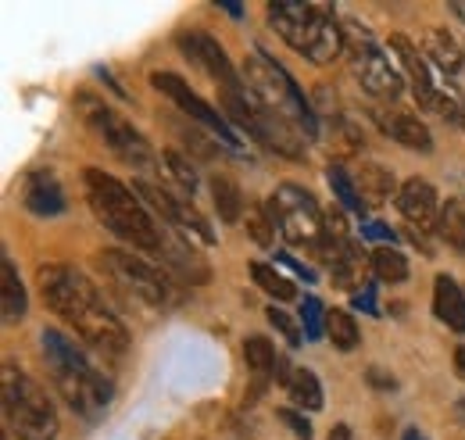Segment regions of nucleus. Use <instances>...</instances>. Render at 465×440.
<instances>
[{
	"mask_svg": "<svg viewBox=\"0 0 465 440\" xmlns=\"http://www.w3.org/2000/svg\"><path fill=\"white\" fill-rule=\"evenodd\" d=\"M301 323H304V340H322V333H326V312H322V301L319 297H304Z\"/></svg>",
	"mask_w": 465,
	"mask_h": 440,
	"instance_id": "nucleus-33",
	"label": "nucleus"
},
{
	"mask_svg": "<svg viewBox=\"0 0 465 440\" xmlns=\"http://www.w3.org/2000/svg\"><path fill=\"white\" fill-rule=\"evenodd\" d=\"M433 308L437 319L455 333H465V294L451 275H437L433 279Z\"/></svg>",
	"mask_w": 465,
	"mask_h": 440,
	"instance_id": "nucleus-18",
	"label": "nucleus"
},
{
	"mask_svg": "<svg viewBox=\"0 0 465 440\" xmlns=\"http://www.w3.org/2000/svg\"><path fill=\"white\" fill-rule=\"evenodd\" d=\"M158 255H165L175 269L186 275V279H193V283H208V275H212L193 247H186L183 240H165V233H162V251Z\"/></svg>",
	"mask_w": 465,
	"mask_h": 440,
	"instance_id": "nucleus-23",
	"label": "nucleus"
},
{
	"mask_svg": "<svg viewBox=\"0 0 465 440\" xmlns=\"http://www.w3.org/2000/svg\"><path fill=\"white\" fill-rule=\"evenodd\" d=\"M369 269H372V275H376L380 283H405L408 279L405 255L394 251V247H376V251L369 255Z\"/></svg>",
	"mask_w": 465,
	"mask_h": 440,
	"instance_id": "nucleus-28",
	"label": "nucleus"
},
{
	"mask_svg": "<svg viewBox=\"0 0 465 440\" xmlns=\"http://www.w3.org/2000/svg\"><path fill=\"white\" fill-rule=\"evenodd\" d=\"M365 376H369V384H372V386H387V390H391V386H394V376H383V373H380V369H376V365H372V369H369V373H365Z\"/></svg>",
	"mask_w": 465,
	"mask_h": 440,
	"instance_id": "nucleus-40",
	"label": "nucleus"
},
{
	"mask_svg": "<svg viewBox=\"0 0 465 440\" xmlns=\"http://www.w3.org/2000/svg\"><path fill=\"white\" fill-rule=\"evenodd\" d=\"M151 83H154V90H162L165 97H173L175 105L186 111L190 118H197L204 129H212V133H215V140H223V144L232 147V151L240 147V136L232 133V125L226 122V115H219V108H212L204 97H197L183 75H175V72H154V75H151Z\"/></svg>",
	"mask_w": 465,
	"mask_h": 440,
	"instance_id": "nucleus-13",
	"label": "nucleus"
},
{
	"mask_svg": "<svg viewBox=\"0 0 465 440\" xmlns=\"http://www.w3.org/2000/svg\"><path fill=\"white\" fill-rule=\"evenodd\" d=\"M354 308H361V312H369V315H380V308H376V294H372V286H365L358 297H354Z\"/></svg>",
	"mask_w": 465,
	"mask_h": 440,
	"instance_id": "nucleus-39",
	"label": "nucleus"
},
{
	"mask_svg": "<svg viewBox=\"0 0 465 440\" xmlns=\"http://www.w3.org/2000/svg\"><path fill=\"white\" fill-rule=\"evenodd\" d=\"M326 336L341 351H354L358 347V326H354V319H351L344 308H330L326 312Z\"/></svg>",
	"mask_w": 465,
	"mask_h": 440,
	"instance_id": "nucleus-30",
	"label": "nucleus"
},
{
	"mask_svg": "<svg viewBox=\"0 0 465 440\" xmlns=\"http://www.w3.org/2000/svg\"><path fill=\"white\" fill-rule=\"evenodd\" d=\"M86 201L94 208V215L104 222L115 236L125 244L140 247V251H162V229L140 205V197L118 183L115 175L101 172V168H86Z\"/></svg>",
	"mask_w": 465,
	"mask_h": 440,
	"instance_id": "nucleus-3",
	"label": "nucleus"
},
{
	"mask_svg": "<svg viewBox=\"0 0 465 440\" xmlns=\"http://www.w3.org/2000/svg\"><path fill=\"white\" fill-rule=\"evenodd\" d=\"M243 358H247V369L254 376V397L258 390H265L269 380H276V347L269 344V336H247L243 340Z\"/></svg>",
	"mask_w": 465,
	"mask_h": 440,
	"instance_id": "nucleus-20",
	"label": "nucleus"
},
{
	"mask_svg": "<svg viewBox=\"0 0 465 440\" xmlns=\"http://www.w3.org/2000/svg\"><path fill=\"white\" fill-rule=\"evenodd\" d=\"M354 186L365 205H383L391 194H401L394 183V172L387 165H376V162H361L354 168Z\"/></svg>",
	"mask_w": 465,
	"mask_h": 440,
	"instance_id": "nucleus-19",
	"label": "nucleus"
},
{
	"mask_svg": "<svg viewBox=\"0 0 465 440\" xmlns=\"http://www.w3.org/2000/svg\"><path fill=\"white\" fill-rule=\"evenodd\" d=\"M25 286H22V279H18V269H15V262L4 255L0 258V315H4V323H18L22 315H25Z\"/></svg>",
	"mask_w": 465,
	"mask_h": 440,
	"instance_id": "nucleus-21",
	"label": "nucleus"
},
{
	"mask_svg": "<svg viewBox=\"0 0 465 440\" xmlns=\"http://www.w3.org/2000/svg\"><path fill=\"white\" fill-rule=\"evenodd\" d=\"M219 7H223L226 15H232V18H243V7H240V4H232V0H223Z\"/></svg>",
	"mask_w": 465,
	"mask_h": 440,
	"instance_id": "nucleus-42",
	"label": "nucleus"
},
{
	"mask_svg": "<svg viewBox=\"0 0 465 440\" xmlns=\"http://www.w3.org/2000/svg\"><path fill=\"white\" fill-rule=\"evenodd\" d=\"M179 47L193 65H201L219 83V90H240L243 86V79L236 75V68L230 65V57H226L223 44L215 36H208V33H179Z\"/></svg>",
	"mask_w": 465,
	"mask_h": 440,
	"instance_id": "nucleus-14",
	"label": "nucleus"
},
{
	"mask_svg": "<svg viewBox=\"0 0 465 440\" xmlns=\"http://www.w3.org/2000/svg\"><path fill=\"white\" fill-rule=\"evenodd\" d=\"M101 265L133 297H140V301H147L154 308L169 301V279H165V273L154 269L151 262H143L140 255H133V251H104L101 255Z\"/></svg>",
	"mask_w": 465,
	"mask_h": 440,
	"instance_id": "nucleus-11",
	"label": "nucleus"
},
{
	"mask_svg": "<svg viewBox=\"0 0 465 440\" xmlns=\"http://www.w3.org/2000/svg\"><path fill=\"white\" fill-rule=\"evenodd\" d=\"M455 419H459V423L465 426V397L459 401V405H455Z\"/></svg>",
	"mask_w": 465,
	"mask_h": 440,
	"instance_id": "nucleus-44",
	"label": "nucleus"
},
{
	"mask_svg": "<svg viewBox=\"0 0 465 440\" xmlns=\"http://www.w3.org/2000/svg\"><path fill=\"white\" fill-rule=\"evenodd\" d=\"M212 201H215V212H219L223 222L243 219V194H240L236 179H230V175H212Z\"/></svg>",
	"mask_w": 465,
	"mask_h": 440,
	"instance_id": "nucleus-25",
	"label": "nucleus"
},
{
	"mask_svg": "<svg viewBox=\"0 0 465 440\" xmlns=\"http://www.w3.org/2000/svg\"><path fill=\"white\" fill-rule=\"evenodd\" d=\"M247 233L254 236L258 247H272L276 240V222L265 208H247Z\"/></svg>",
	"mask_w": 465,
	"mask_h": 440,
	"instance_id": "nucleus-32",
	"label": "nucleus"
},
{
	"mask_svg": "<svg viewBox=\"0 0 465 440\" xmlns=\"http://www.w3.org/2000/svg\"><path fill=\"white\" fill-rule=\"evenodd\" d=\"M387 133L401 144V147H411V151H433V136H430V129L419 122V115H391L387 122Z\"/></svg>",
	"mask_w": 465,
	"mask_h": 440,
	"instance_id": "nucleus-22",
	"label": "nucleus"
},
{
	"mask_svg": "<svg viewBox=\"0 0 465 440\" xmlns=\"http://www.w3.org/2000/svg\"><path fill=\"white\" fill-rule=\"evenodd\" d=\"M455 373L465 380V347H455Z\"/></svg>",
	"mask_w": 465,
	"mask_h": 440,
	"instance_id": "nucleus-43",
	"label": "nucleus"
},
{
	"mask_svg": "<svg viewBox=\"0 0 465 440\" xmlns=\"http://www.w3.org/2000/svg\"><path fill=\"white\" fill-rule=\"evenodd\" d=\"M283 390L291 394V401L301 412H319L322 408V384L308 369H293L291 376H287V384H283Z\"/></svg>",
	"mask_w": 465,
	"mask_h": 440,
	"instance_id": "nucleus-24",
	"label": "nucleus"
},
{
	"mask_svg": "<svg viewBox=\"0 0 465 440\" xmlns=\"http://www.w3.org/2000/svg\"><path fill=\"white\" fill-rule=\"evenodd\" d=\"M269 25L293 51H301L315 65H330L333 57H341V51H348L344 33L326 4H297V0L269 4Z\"/></svg>",
	"mask_w": 465,
	"mask_h": 440,
	"instance_id": "nucleus-4",
	"label": "nucleus"
},
{
	"mask_svg": "<svg viewBox=\"0 0 465 440\" xmlns=\"http://www.w3.org/2000/svg\"><path fill=\"white\" fill-rule=\"evenodd\" d=\"M361 236H369V240H383V247H391V244L398 240V233H394L391 225H380V222H365V225H361Z\"/></svg>",
	"mask_w": 465,
	"mask_h": 440,
	"instance_id": "nucleus-37",
	"label": "nucleus"
},
{
	"mask_svg": "<svg viewBox=\"0 0 465 440\" xmlns=\"http://www.w3.org/2000/svg\"><path fill=\"white\" fill-rule=\"evenodd\" d=\"M4 419L18 434V440H54L58 437V412L47 390L4 362Z\"/></svg>",
	"mask_w": 465,
	"mask_h": 440,
	"instance_id": "nucleus-6",
	"label": "nucleus"
},
{
	"mask_svg": "<svg viewBox=\"0 0 465 440\" xmlns=\"http://www.w3.org/2000/svg\"><path fill=\"white\" fill-rule=\"evenodd\" d=\"M348 57H351V72H354V79L361 83L365 94H372L380 101H394L401 94L405 83H401L398 68L391 65V57L383 55L372 40H354V44H348Z\"/></svg>",
	"mask_w": 465,
	"mask_h": 440,
	"instance_id": "nucleus-12",
	"label": "nucleus"
},
{
	"mask_svg": "<svg viewBox=\"0 0 465 440\" xmlns=\"http://www.w3.org/2000/svg\"><path fill=\"white\" fill-rule=\"evenodd\" d=\"M251 275H254V283L265 290V294H272L276 301H293L297 297V286H293L287 275H280L272 265H265V262H254L251 265Z\"/></svg>",
	"mask_w": 465,
	"mask_h": 440,
	"instance_id": "nucleus-31",
	"label": "nucleus"
},
{
	"mask_svg": "<svg viewBox=\"0 0 465 440\" xmlns=\"http://www.w3.org/2000/svg\"><path fill=\"white\" fill-rule=\"evenodd\" d=\"M437 236H440L451 251H465V205L462 201H448V205L440 208Z\"/></svg>",
	"mask_w": 465,
	"mask_h": 440,
	"instance_id": "nucleus-27",
	"label": "nucleus"
},
{
	"mask_svg": "<svg viewBox=\"0 0 465 440\" xmlns=\"http://www.w3.org/2000/svg\"><path fill=\"white\" fill-rule=\"evenodd\" d=\"M426 51H430V57H433L448 75H462L465 55L459 51V44H455L444 29H430V33H426Z\"/></svg>",
	"mask_w": 465,
	"mask_h": 440,
	"instance_id": "nucleus-26",
	"label": "nucleus"
},
{
	"mask_svg": "<svg viewBox=\"0 0 465 440\" xmlns=\"http://www.w3.org/2000/svg\"><path fill=\"white\" fill-rule=\"evenodd\" d=\"M330 440H351V426H348V423H337V426H333V434H330Z\"/></svg>",
	"mask_w": 465,
	"mask_h": 440,
	"instance_id": "nucleus-41",
	"label": "nucleus"
},
{
	"mask_svg": "<svg viewBox=\"0 0 465 440\" xmlns=\"http://www.w3.org/2000/svg\"><path fill=\"white\" fill-rule=\"evenodd\" d=\"M25 208L40 219H51L64 212V194H61L58 179L51 172H33L25 179Z\"/></svg>",
	"mask_w": 465,
	"mask_h": 440,
	"instance_id": "nucleus-17",
	"label": "nucleus"
},
{
	"mask_svg": "<svg viewBox=\"0 0 465 440\" xmlns=\"http://www.w3.org/2000/svg\"><path fill=\"white\" fill-rule=\"evenodd\" d=\"M391 47H394V55L401 57L408 79H411L415 105H419V108H426V111H433V115H444V118H451V122H459V118H462V111H465V105H462V101H455L448 90H440V86L433 83L430 65L422 61V55L415 51V44L408 40L405 33H394V36H391Z\"/></svg>",
	"mask_w": 465,
	"mask_h": 440,
	"instance_id": "nucleus-10",
	"label": "nucleus"
},
{
	"mask_svg": "<svg viewBox=\"0 0 465 440\" xmlns=\"http://www.w3.org/2000/svg\"><path fill=\"white\" fill-rule=\"evenodd\" d=\"M36 279H40V294H44L47 308L58 319H64L90 347H97L101 355L129 351V330L118 323L115 312H108L97 286L75 265H64V262L40 265Z\"/></svg>",
	"mask_w": 465,
	"mask_h": 440,
	"instance_id": "nucleus-1",
	"label": "nucleus"
},
{
	"mask_svg": "<svg viewBox=\"0 0 465 440\" xmlns=\"http://www.w3.org/2000/svg\"><path fill=\"white\" fill-rule=\"evenodd\" d=\"M219 94H223L226 115H230L243 133H251L258 144H265L269 151H276L283 158H301L304 155L301 129L293 125L291 118H283V115H276L272 108H265L247 86H240V90H219Z\"/></svg>",
	"mask_w": 465,
	"mask_h": 440,
	"instance_id": "nucleus-7",
	"label": "nucleus"
},
{
	"mask_svg": "<svg viewBox=\"0 0 465 440\" xmlns=\"http://www.w3.org/2000/svg\"><path fill=\"white\" fill-rule=\"evenodd\" d=\"M133 190L158 212V215H165V222L169 225H175V229H193L204 244H212L215 240V233L208 229V222L201 219V212L190 205V201H179V197H173L169 190H162V186H154V183H143V179H136L133 183Z\"/></svg>",
	"mask_w": 465,
	"mask_h": 440,
	"instance_id": "nucleus-15",
	"label": "nucleus"
},
{
	"mask_svg": "<svg viewBox=\"0 0 465 440\" xmlns=\"http://www.w3.org/2000/svg\"><path fill=\"white\" fill-rule=\"evenodd\" d=\"M265 315H269V323H272L276 330H280L283 336H287V344H291V347H297V344L304 340V336H301V326L293 323V319L287 315V312H283V308H269Z\"/></svg>",
	"mask_w": 465,
	"mask_h": 440,
	"instance_id": "nucleus-35",
	"label": "nucleus"
},
{
	"mask_svg": "<svg viewBox=\"0 0 465 440\" xmlns=\"http://www.w3.org/2000/svg\"><path fill=\"white\" fill-rule=\"evenodd\" d=\"M398 208L411 225L419 229H437V219H440V201H437V190L426 183V179H408L398 194Z\"/></svg>",
	"mask_w": 465,
	"mask_h": 440,
	"instance_id": "nucleus-16",
	"label": "nucleus"
},
{
	"mask_svg": "<svg viewBox=\"0 0 465 440\" xmlns=\"http://www.w3.org/2000/svg\"><path fill=\"white\" fill-rule=\"evenodd\" d=\"M326 179H330V186H333V194H337V201L348 208V212H354V215H365V201H361V194H358V186H354V179L348 175V168L344 165H333L326 168Z\"/></svg>",
	"mask_w": 465,
	"mask_h": 440,
	"instance_id": "nucleus-29",
	"label": "nucleus"
},
{
	"mask_svg": "<svg viewBox=\"0 0 465 440\" xmlns=\"http://www.w3.org/2000/svg\"><path fill=\"white\" fill-rule=\"evenodd\" d=\"M162 158H165V168H169L175 179H179V186L193 194V190H197V172H193V165H190V158H183V155H179V151H173V147H169Z\"/></svg>",
	"mask_w": 465,
	"mask_h": 440,
	"instance_id": "nucleus-34",
	"label": "nucleus"
},
{
	"mask_svg": "<svg viewBox=\"0 0 465 440\" xmlns=\"http://www.w3.org/2000/svg\"><path fill=\"white\" fill-rule=\"evenodd\" d=\"M276 262H283V265H287V269H291V273H297V275H301V279H304V283H315V273H312V269H308V265H304V262H297V258H291V255H276Z\"/></svg>",
	"mask_w": 465,
	"mask_h": 440,
	"instance_id": "nucleus-38",
	"label": "nucleus"
},
{
	"mask_svg": "<svg viewBox=\"0 0 465 440\" xmlns=\"http://www.w3.org/2000/svg\"><path fill=\"white\" fill-rule=\"evenodd\" d=\"M40 351L47 358V369H51V380L61 390V397L68 401V408L75 415H83L86 423H94L115 397L112 380L104 373H97L90 365V358L83 355V347L64 336L61 330H44L40 333Z\"/></svg>",
	"mask_w": 465,
	"mask_h": 440,
	"instance_id": "nucleus-2",
	"label": "nucleus"
},
{
	"mask_svg": "<svg viewBox=\"0 0 465 440\" xmlns=\"http://www.w3.org/2000/svg\"><path fill=\"white\" fill-rule=\"evenodd\" d=\"M75 111H79V118L115 151L122 162H129V165L136 168H154V151H151V144L143 140V133L129 122V118H122L115 108H108L101 97H94V94H75Z\"/></svg>",
	"mask_w": 465,
	"mask_h": 440,
	"instance_id": "nucleus-8",
	"label": "nucleus"
},
{
	"mask_svg": "<svg viewBox=\"0 0 465 440\" xmlns=\"http://www.w3.org/2000/svg\"><path fill=\"white\" fill-rule=\"evenodd\" d=\"M280 419H283V423H287L301 440H312V426L304 423V415H301V412H293V408H280Z\"/></svg>",
	"mask_w": 465,
	"mask_h": 440,
	"instance_id": "nucleus-36",
	"label": "nucleus"
},
{
	"mask_svg": "<svg viewBox=\"0 0 465 440\" xmlns=\"http://www.w3.org/2000/svg\"><path fill=\"white\" fill-rule=\"evenodd\" d=\"M243 86L265 108H272L276 115L291 118L304 136H319V118L312 111V101L301 94V86L293 83L291 72L280 61H272V57L262 55V51L247 55V61H243Z\"/></svg>",
	"mask_w": 465,
	"mask_h": 440,
	"instance_id": "nucleus-5",
	"label": "nucleus"
},
{
	"mask_svg": "<svg viewBox=\"0 0 465 440\" xmlns=\"http://www.w3.org/2000/svg\"><path fill=\"white\" fill-rule=\"evenodd\" d=\"M401 440H426V437H422L419 430H405V437H401Z\"/></svg>",
	"mask_w": 465,
	"mask_h": 440,
	"instance_id": "nucleus-45",
	"label": "nucleus"
},
{
	"mask_svg": "<svg viewBox=\"0 0 465 440\" xmlns=\"http://www.w3.org/2000/svg\"><path fill=\"white\" fill-rule=\"evenodd\" d=\"M265 212L280 225V233L291 240L293 247H315L322 240L326 229V212L315 205V197L308 190H301L297 183H283L272 190Z\"/></svg>",
	"mask_w": 465,
	"mask_h": 440,
	"instance_id": "nucleus-9",
	"label": "nucleus"
},
{
	"mask_svg": "<svg viewBox=\"0 0 465 440\" xmlns=\"http://www.w3.org/2000/svg\"><path fill=\"white\" fill-rule=\"evenodd\" d=\"M455 15H459V18H465V4H455Z\"/></svg>",
	"mask_w": 465,
	"mask_h": 440,
	"instance_id": "nucleus-46",
	"label": "nucleus"
}]
</instances>
